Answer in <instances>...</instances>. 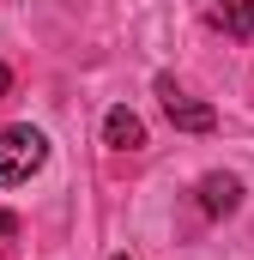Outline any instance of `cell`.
I'll return each instance as SVG.
<instances>
[{
    "mask_svg": "<svg viewBox=\"0 0 254 260\" xmlns=\"http://www.w3.org/2000/svg\"><path fill=\"white\" fill-rule=\"evenodd\" d=\"M43 164H49V139H43V127L18 121V127L0 133V188H24Z\"/></svg>",
    "mask_w": 254,
    "mask_h": 260,
    "instance_id": "6da1fadb",
    "label": "cell"
},
{
    "mask_svg": "<svg viewBox=\"0 0 254 260\" xmlns=\"http://www.w3.org/2000/svg\"><path fill=\"white\" fill-rule=\"evenodd\" d=\"M157 97H164V115H170V127H182V133H212V127H218L212 103L188 97V91H182L176 79H157Z\"/></svg>",
    "mask_w": 254,
    "mask_h": 260,
    "instance_id": "7a4b0ae2",
    "label": "cell"
},
{
    "mask_svg": "<svg viewBox=\"0 0 254 260\" xmlns=\"http://www.w3.org/2000/svg\"><path fill=\"white\" fill-rule=\"evenodd\" d=\"M236 206H242V182L236 176H206L200 182V212L206 218H230Z\"/></svg>",
    "mask_w": 254,
    "mask_h": 260,
    "instance_id": "3957f363",
    "label": "cell"
},
{
    "mask_svg": "<svg viewBox=\"0 0 254 260\" xmlns=\"http://www.w3.org/2000/svg\"><path fill=\"white\" fill-rule=\"evenodd\" d=\"M103 145H115V151H139V145H145V121H139L133 109H109V115H103Z\"/></svg>",
    "mask_w": 254,
    "mask_h": 260,
    "instance_id": "277c9868",
    "label": "cell"
},
{
    "mask_svg": "<svg viewBox=\"0 0 254 260\" xmlns=\"http://www.w3.org/2000/svg\"><path fill=\"white\" fill-rule=\"evenodd\" d=\"M224 30H230V37H254V0H236V6L224 12Z\"/></svg>",
    "mask_w": 254,
    "mask_h": 260,
    "instance_id": "5b68a950",
    "label": "cell"
},
{
    "mask_svg": "<svg viewBox=\"0 0 254 260\" xmlns=\"http://www.w3.org/2000/svg\"><path fill=\"white\" fill-rule=\"evenodd\" d=\"M6 85H12V73H6V67H0V91H6Z\"/></svg>",
    "mask_w": 254,
    "mask_h": 260,
    "instance_id": "8992f818",
    "label": "cell"
},
{
    "mask_svg": "<svg viewBox=\"0 0 254 260\" xmlns=\"http://www.w3.org/2000/svg\"><path fill=\"white\" fill-rule=\"evenodd\" d=\"M115 260H127V254H115Z\"/></svg>",
    "mask_w": 254,
    "mask_h": 260,
    "instance_id": "52a82bcc",
    "label": "cell"
}]
</instances>
